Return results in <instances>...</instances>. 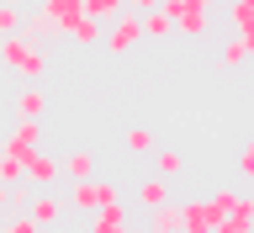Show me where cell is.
<instances>
[{"mask_svg": "<svg viewBox=\"0 0 254 233\" xmlns=\"http://www.w3.org/2000/svg\"><path fill=\"white\" fill-rule=\"evenodd\" d=\"M0 64L16 69V75H27V79H43L48 75V48L32 43L27 32H5L0 37Z\"/></svg>", "mask_w": 254, "mask_h": 233, "instance_id": "6da1fadb", "label": "cell"}, {"mask_svg": "<svg viewBox=\"0 0 254 233\" xmlns=\"http://www.w3.org/2000/svg\"><path fill=\"white\" fill-rule=\"evenodd\" d=\"M159 5L170 11L180 37H206L212 32V0H159Z\"/></svg>", "mask_w": 254, "mask_h": 233, "instance_id": "7a4b0ae2", "label": "cell"}, {"mask_svg": "<svg viewBox=\"0 0 254 233\" xmlns=\"http://www.w3.org/2000/svg\"><path fill=\"white\" fill-rule=\"evenodd\" d=\"M143 43V27H138V11H117L106 21V32H101V48H106L111 59H127L132 48Z\"/></svg>", "mask_w": 254, "mask_h": 233, "instance_id": "3957f363", "label": "cell"}, {"mask_svg": "<svg viewBox=\"0 0 254 233\" xmlns=\"http://www.w3.org/2000/svg\"><path fill=\"white\" fill-rule=\"evenodd\" d=\"M117 202V186L111 180H95V175H85V180H74V196H69V212H95V207Z\"/></svg>", "mask_w": 254, "mask_h": 233, "instance_id": "277c9868", "label": "cell"}, {"mask_svg": "<svg viewBox=\"0 0 254 233\" xmlns=\"http://www.w3.org/2000/svg\"><path fill=\"white\" fill-rule=\"evenodd\" d=\"M64 212H69V202H64V196H53V186H48L43 196H27V218L37 223V228H53V223H64Z\"/></svg>", "mask_w": 254, "mask_h": 233, "instance_id": "5b68a950", "label": "cell"}, {"mask_svg": "<svg viewBox=\"0 0 254 233\" xmlns=\"http://www.w3.org/2000/svg\"><path fill=\"white\" fill-rule=\"evenodd\" d=\"M27 186H37V191H48L53 180H59V159L53 154H43V149H27V175H21Z\"/></svg>", "mask_w": 254, "mask_h": 233, "instance_id": "8992f818", "label": "cell"}, {"mask_svg": "<svg viewBox=\"0 0 254 233\" xmlns=\"http://www.w3.org/2000/svg\"><path fill=\"white\" fill-rule=\"evenodd\" d=\"M175 207H180V233H217L206 202H175Z\"/></svg>", "mask_w": 254, "mask_h": 233, "instance_id": "52a82bcc", "label": "cell"}, {"mask_svg": "<svg viewBox=\"0 0 254 233\" xmlns=\"http://www.w3.org/2000/svg\"><path fill=\"white\" fill-rule=\"evenodd\" d=\"M43 143V117H16L11 138H5V149H16V154H27V149H37Z\"/></svg>", "mask_w": 254, "mask_h": 233, "instance_id": "ba28073f", "label": "cell"}, {"mask_svg": "<svg viewBox=\"0 0 254 233\" xmlns=\"http://www.w3.org/2000/svg\"><path fill=\"white\" fill-rule=\"evenodd\" d=\"M138 27H143V43H164V37H175V21L164 5H154V11H138Z\"/></svg>", "mask_w": 254, "mask_h": 233, "instance_id": "9c48e42d", "label": "cell"}, {"mask_svg": "<svg viewBox=\"0 0 254 233\" xmlns=\"http://www.w3.org/2000/svg\"><path fill=\"white\" fill-rule=\"evenodd\" d=\"M43 16H48V21H53V32H59V37H64V32L74 27V21H79V16H85V11H79V0H43Z\"/></svg>", "mask_w": 254, "mask_h": 233, "instance_id": "30bf717a", "label": "cell"}, {"mask_svg": "<svg viewBox=\"0 0 254 233\" xmlns=\"http://www.w3.org/2000/svg\"><path fill=\"white\" fill-rule=\"evenodd\" d=\"M90 223H95V233H122L132 218H127L122 202H106V207H95V212H90Z\"/></svg>", "mask_w": 254, "mask_h": 233, "instance_id": "8fae6325", "label": "cell"}, {"mask_svg": "<svg viewBox=\"0 0 254 233\" xmlns=\"http://www.w3.org/2000/svg\"><path fill=\"white\" fill-rule=\"evenodd\" d=\"M48 111V85H27L16 95V117H43Z\"/></svg>", "mask_w": 254, "mask_h": 233, "instance_id": "7c38bea8", "label": "cell"}, {"mask_svg": "<svg viewBox=\"0 0 254 233\" xmlns=\"http://www.w3.org/2000/svg\"><path fill=\"white\" fill-rule=\"evenodd\" d=\"M249 53H254V37H244V32H233V43L222 48L217 69H238V64H249Z\"/></svg>", "mask_w": 254, "mask_h": 233, "instance_id": "4fadbf2b", "label": "cell"}, {"mask_svg": "<svg viewBox=\"0 0 254 233\" xmlns=\"http://www.w3.org/2000/svg\"><path fill=\"white\" fill-rule=\"evenodd\" d=\"M59 175H69V180H85V175H95V154H90V149H74L69 159H59Z\"/></svg>", "mask_w": 254, "mask_h": 233, "instance_id": "5bb4252c", "label": "cell"}, {"mask_svg": "<svg viewBox=\"0 0 254 233\" xmlns=\"http://www.w3.org/2000/svg\"><path fill=\"white\" fill-rule=\"evenodd\" d=\"M244 202V191H212L206 196V207H212V223H217V233H222V223H228V212Z\"/></svg>", "mask_w": 254, "mask_h": 233, "instance_id": "9a60e30c", "label": "cell"}, {"mask_svg": "<svg viewBox=\"0 0 254 233\" xmlns=\"http://www.w3.org/2000/svg\"><path fill=\"white\" fill-rule=\"evenodd\" d=\"M148 228H154V233H175V228H180V207H175V202L148 207Z\"/></svg>", "mask_w": 254, "mask_h": 233, "instance_id": "2e32d148", "label": "cell"}, {"mask_svg": "<svg viewBox=\"0 0 254 233\" xmlns=\"http://www.w3.org/2000/svg\"><path fill=\"white\" fill-rule=\"evenodd\" d=\"M64 37H74L79 48H95V43H101V21H95V16H79V21L64 32Z\"/></svg>", "mask_w": 254, "mask_h": 233, "instance_id": "e0dca14e", "label": "cell"}, {"mask_svg": "<svg viewBox=\"0 0 254 233\" xmlns=\"http://www.w3.org/2000/svg\"><path fill=\"white\" fill-rule=\"evenodd\" d=\"M159 202H170L164 175H154V180H138V207H159Z\"/></svg>", "mask_w": 254, "mask_h": 233, "instance_id": "ac0fdd59", "label": "cell"}, {"mask_svg": "<svg viewBox=\"0 0 254 233\" xmlns=\"http://www.w3.org/2000/svg\"><path fill=\"white\" fill-rule=\"evenodd\" d=\"M249 228H254V202L244 196V202H238L233 212H228V223H222V233H249Z\"/></svg>", "mask_w": 254, "mask_h": 233, "instance_id": "d6986e66", "label": "cell"}, {"mask_svg": "<svg viewBox=\"0 0 254 233\" xmlns=\"http://www.w3.org/2000/svg\"><path fill=\"white\" fill-rule=\"evenodd\" d=\"M79 11H85V16H95V21L106 27L117 11H127V0H79Z\"/></svg>", "mask_w": 254, "mask_h": 233, "instance_id": "ffe728a7", "label": "cell"}, {"mask_svg": "<svg viewBox=\"0 0 254 233\" xmlns=\"http://www.w3.org/2000/svg\"><path fill=\"white\" fill-rule=\"evenodd\" d=\"M21 32H27L32 43H48V37H59V32H53V21H48L43 11H37V16H21Z\"/></svg>", "mask_w": 254, "mask_h": 233, "instance_id": "44dd1931", "label": "cell"}, {"mask_svg": "<svg viewBox=\"0 0 254 233\" xmlns=\"http://www.w3.org/2000/svg\"><path fill=\"white\" fill-rule=\"evenodd\" d=\"M228 21H233V32L254 37V32H249V21H254V0H233V5H228Z\"/></svg>", "mask_w": 254, "mask_h": 233, "instance_id": "7402d4cb", "label": "cell"}, {"mask_svg": "<svg viewBox=\"0 0 254 233\" xmlns=\"http://www.w3.org/2000/svg\"><path fill=\"white\" fill-rule=\"evenodd\" d=\"M122 143L132 149V154H154V133H148V127H127Z\"/></svg>", "mask_w": 254, "mask_h": 233, "instance_id": "603a6c76", "label": "cell"}, {"mask_svg": "<svg viewBox=\"0 0 254 233\" xmlns=\"http://www.w3.org/2000/svg\"><path fill=\"white\" fill-rule=\"evenodd\" d=\"M154 164H159V175H164V180H175V175L186 170V159L175 154V149H159V154H154Z\"/></svg>", "mask_w": 254, "mask_h": 233, "instance_id": "cb8c5ba5", "label": "cell"}, {"mask_svg": "<svg viewBox=\"0 0 254 233\" xmlns=\"http://www.w3.org/2000/svg\"><path fill=\"white\" fill-rule=\"evenodd\" d=\"M5 32H21V5L16 0H0V37Z\"/></svg>", "mask_w": 254, "mask_h": 233, "instance_id": "d4e9b609", "label": "cell"}, {"mask_svg": "<svg viewBox=\"0 0 254 233\" xmlns=\"http://www.w3.org/2000/svg\"><path fill=\"white\" fill-rule=\"evenodd\" d=\"M238 175H244V180H254V149H249V143L238 149Z\"/></svg>", "mask_w": 254, "mask_h": 233, "instance_id": "484cf974", "label": "cell"}, {"mask_svg": "<svg viewBox=\"0 0 254 233\" xmlns=\"http://www.w3.org/2000/svg\"><path fill=\"white\" fill-rule=\"evenodd\" d=\"M32 228H37V223H32L27 212H21V218H5V233H32Z\"/></svg>", "mask_w": 254, "mask_h": 233, "instance_id": "4316f807", "label": "cell"}]
</instances>
